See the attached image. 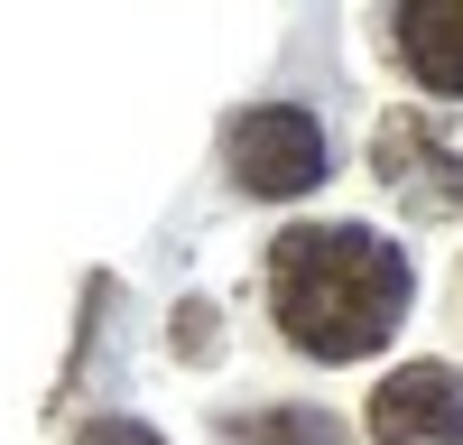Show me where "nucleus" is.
Returning <instances> with one entry per match:
<instances>
[{
    "label": "nucleus",
    "instance_id": "nucleus-1",
    "mask_svg": "<svg viewBox=\"0 0 463 445\" xmlns=\"http://www.w3.org/2000/svg\"><path fill=\"white\" fill-rule=\"evenodd\" d=\"M269 307L279 334L316 362H362L408 316V260L362 222H297L269 251Z\"/></svg>",
    "mask_w": 463,
    "mask_h": 445
},
{
    "label": "nucleus",
    "instance_id": "nucleus-2",
    "mask_svg": "<svg viewBox=\"0 0 463 445\" xmlns=\"http://www.w3.org/2000/svg\"><path fill=\"white\" fill-rule=\"evenodd\" d=\"M222 158H232V185H241V195L288 204V195H306V185H325L334 148H325V130H316V111L260 102V111H241V121L222 130Z\"/></svg>",
    "mask_w": 463,
    "mask_h": 445
},
{
    "label": "nucleus",
    "instance_id": "nucleus-3",
    "mask_svg": "<svg viewBox=\"0 0 463 445\" xmlns=\"http://www.w3.org/2000/svg\"><path fill=\"white\" fill-rule=\"evenodd\" d=\"M371 167L408 213H463V121L445 111H390L371 130Z\"/></svg>",
    "mask_w": 463,
    "mask_h": 445
},
{
    "label": "nucleus",
    "instance_id": "nucleus-4",
    "mask_svg": "<svg viewBox=\"0 0 463 445\" xmlns=\"http://www.w3.org/2000/svg\"><path fill=\"white\" fill-rule=\"evenodd\" d=\"M371 436L380 445H454L463 436V371L454 362H408L371 390Z\"/></svg>",
    "mask_w": 463,
    "mask_h": 445
},
{
    "label": "nucleus",
    "instance_id": "nucleus-5",
    "mask_svg": "<svg viewBox=\"0 0 463 445\" xmlns=\"http://www.w3.org/2000/svg\"><path fill=\"white\" fill-rule=\"evenodd\" d=\"M399 65L417 74L427 93H463V0H417L399 10Z\"/></svg>",
    "mask_w": 463,
    "mask_h": 445
},
{
    "label": "nucleus",
    "instance_id": "nucleus-6",
    "mask_svg": "<svg viewBox=\"0 0 463 445\" xmlns=\"http://www.w3.org/2000/svg\"><path fill=\"white\" fill-rule=\"evenodd\" d=\"M232 445H343V427L325 408H260V418H232Z\"/></svg>",
    "mask_w": 463,
    "mask_h": 445
},
{
    "label": "nucleus",
    "instance_id": "nucleus-7",
    "mask_svg": "<svg viewBox=\"0 0 463 445\" xmlns=\"http://www.w3.org/2000/svg\"><path fill=\"white\" fill-rule=\"evenodd\" d=\"M74 445H167V436H158V427H139V418H93Z\"/></svg>",
    "mask_w": 463,
    "mask_h": 445
}]
</instances>
